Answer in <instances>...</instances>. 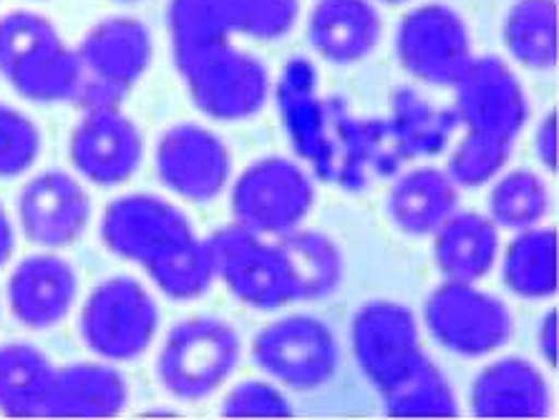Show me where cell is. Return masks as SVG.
<instances>
[{"label":"cell","instance_id":"6","mask_svg":"<svg viewBox=\"0 0 559 420\" xmlns=\"http://www.w3.org/2000/svg\"><path fill=\"white\" fill-rule=\"evenodd\" d=\"M426 331L443 350L487 358L512 340L514 317L507 302L476 283L443 279L424 304Z\"/></svg>","mask_w":559,"mask_h":420},{"label":"cell","instance_id":"25","mask_svg":"<svg viewBox=\"0 0 559 420\" xmlns=\"http://www.w3.org/2000/svg\"><path fill=\"white\" fill-rule=\"evenodd\" d=\"M501 279L507 290L522 300L552 298L559 285L557 229L537 225L516 232L507 244Z\"/></svg>","mask_w":559,"mask_h":420},{"label":"cell","instance_id":"20","mask_svg":"<svg viewBox=\"0 0 559 420\" xmlns=\"http://www.w3.org/2000/svg\"><path fill=\"white\" fill-rule=\"evenodd\" d=\"M383 33L373 0H318L308 15V40L320 59L350 65L376 51Z\"/></svg>","mask_w":559,"mask_h":420},{"label":"cell","instance_id":"16","mask_svg":"<svg viewBox=\"0 0 559 420\" xmlns=\"http://www.w3.org/2000/svg\"><path fill=\"white\" fill-rule=\"evenodd\" d=\"M15 212L28 242L40 250H63L86 232L92 221V196L79 177L48 169L21 189Z\"/></svg>","mask_w":559,"mask_h":420},{"label":"cell","instance_id":"28","mask_svg":"<svg viewBox=\"0 0 559 420\" xmlns=\"http://www.w3.org/2000/svg\"><path fill=\"white\" fill-rule=\"evenodd\" d=\"M167 28L175 59L233 40L235 0H169Z\"/></svg>","mask_w":559,"mask_h":420},{"label":"cell","instance_id":"34","mask_svg":"<svg viewBox=\"0 0 559 420\" xmlns=\"http://www.w3.org/2000/svg\"><path fill=\"white\" fill-rule=\"evenodd\" d=\"M534 149H537V159L545 164L549 171L557 169L559 146H557V111H549L545 119L539 121L537 136H534Z\"/></svg>","mask_w":559,"mask_h":420},{"label":"cell","instance_id":"8","mask_svg":"<svg viewBox=\"0 0 559 420\" xmlns=\"http://www.w3.org/2000/svg\"><path fill=\"white\" fill-rule=\"evenodd\" d=\"M98 232L106 250L142 265L146 275L200 237L177 204L142 192L114 200L104 212Z\"/></svg>","mask_w":559,"mask_h":420},{"label":"cell","instance_id":"1","mask_svg":"<svg viewBox=\"0 0 559 420\" xmlns=\"http://www.w3.org/2000/svg\"><path fill=\"white\" fill-rule=\"evenodd\" d=\"M0 76L26 101H71L79 84L76 48L66 44L46 15L5 13L0 19Z\"/></svg>","mask_w":559,"mask_h":420},{"label":"cell","instance_id":"24","mask_svg":"<svg viewBox=\"0 0 559 420\" xmlns=\"http://www.w3.org/2000/svg\"><path fill=\"white\" fill-rule=\"evenodd\" d=\"M56 365L31 343L0 345V413L44 418Z\"/></svg>","mask_w":559,"mask_h":420},{"label":"cell","instance_id":"2","mask_svg":"<svg viewBox=\"0 0 559 420\" xmlns=\"http://www.w3.org/2000/svg\"><path fill=\"white\" fill-rule=\"evenodd\" d=\"M79 84L71 101L81 109L121 106L154 59V38L144 21L111 15L86 31L76 46Z\"/></svg>","mask_w":559,"mask_h":420},{"label":"cell","instance_id":"33","mask_svg":"<svg viewBox=\"0 0 559 420\" xmlns=\"http://www.w3.org/2000/svg\"><path fill=\"white\" fill-rule=\"evenodd\" d=\"M222 418H293V403L275 381H245L229 388L219 408Z\"/></svg>","mask_w":559,"mask_h":420},{"label":"cell","instance_id":"11","mask_svg":"<svg viewBox=\"0 0 559 420\" xmlns=\"http://www.w3.org/2000/svg\"><path fill=\"white\" fill-rule=\"evenodd\" d=\"M399 63L429 86H454L474 59L466 21L447 3L411 8L396 31Z\"/></svg>","mask_w":559,"mask_h":420},{"label":"cell","instance_id":"31","mask_svg":"<svg viewBox=\"0 0 559 420\" xmlns=\"http://www.w3.org/2000/svg\"><path fill=\"white\" fill-rule=\"evenodd\" d=\"M44 136L26 111L0 101V179H15L38 161Z\"/></svg>","mask_w":559,"mask_h":420},{"label":"cell","instance_id":"38","mask_svg":"<svg viewBox=\"0 0 559 420\" xmlns=\"http://www.w3.org/2000/svg\"><path fill=\"white\" fill-rule=\"evenodd\" d=\"M117 3H136V0H117Z\"/></svg>","mask_w":559,"mask_h":420},{"label":"cell","instance_id":"18","mask_svg":"<svg viewBox=\"0 0 559 420\" xmlns=\"http://www.w3.org/2000/svg\"><path fill=\"white\" fill-rule=\"evenodd\" d=\"M468 408L476 418H545L552 408V391L545 373L532 360L507 356L476 373L468 388Z\"/></svg>","mask_w":559,"mask_h":420},{"label":"cell","instance_id":"12","mask_svg":"<svg viewBox=\"0 0 559 420\" xmlns=\"http://www.w3.org/2000/svg\"><path fill=\"white\" fill-rule=\"evenodd\" d=\"M451 88L468 134L514 144L530 121L527 91L512 65L499 56H474Z\"/></svg>","mask_w":559,"mask_h":420},{"label":"cell","instance_id":"37","mask_svg":"<svg viewBox=\"0 0 559 420\" xmlns=\"http://www.w3.org/2000/svg\"><path fill=\"white\" fill-rule=\"evenodd\" d=\"M381 3H389V5H399V3H408V0H381Z\"/></svg>","mask_w":559,"mask_h":420},{"label":"cell","instance_id":"32","mask_svg":"<svg viewBox=\"0 0 559 420\" xmlns=\"http://www.w3.org/2000/svg\"><path fill=\"white\" fill-rule=\"evenodd\" d=\"M300 19V0H235V33L252 40H280Z\"/></svg>","mask_w":559,"mask_h":420},{"label":"cell","instance_id":"27","mask_svg":"<svg viewBox=\"0 0 559 420\" xmlns=\"http://www.w3.org/2000/svg\"><path fill=\"white\" fill-rule=\"evenodd\" d=\"M381 395L385 416L391 418H456L459 398L449 377L436 362L421 352L418 360L391 388Z\"/></svg>","mask_w":559,"mask_h":420},{"label":"cell","instance_id":"5","mask_svg":"<svg viewBox=\"0 0 559 420\" xmlns=\"http://www.w3.org/2000/svg\"><path fill=\"white\" fill-rule=\"evenodd\" d=\"M159 304L136 277L98 283L81 304L79 335L98 360L131 362L152 348L159 333Z\"/></svg>","mask_w":559,"mask_h":420},{"label":"cell","instance_id":"7","mask_svg":"<svg viewBox=\"0 0 559 420\" xmlns=\"http://www.w3.org/2000/svg\"><path fill=\"white\" fill-rule=\"evenodd\" d=\"M252 360L277 385L310 393L333 381L341 348L325 320L287 315L254 335Z\"/></svg>","mask_w":559,"mask_h":420},{"label":"cell","instance_id":"21","mask_svg":"<svg viewBox=\"0 0 559 420\" xmlns=\"http://www.w3.org/2000/svg\"><path fill=\"white\" fill-rule=\"evenodd\" d=\"M501 229L487 214L454 212L433 237V262L443 279L479 283L497 265Z\"/></svg>","mask_w":559,"mask_h":420},{"label":"cell","instance_id":"17","mask_svg":"<svg viewBox=\"0 0 559 420\" xmlns=\"http://www.w3.org/2000/svg\"><path fill=\"white\" fill-rule=\"evenodd\" d=\"M76 298V269L53 250L21 260L8 277V308L28 331H51L63 323Z\"/></svg>","mask_w":559,"mask_h":420},{"label":"cell","instance_id":"22","mask_svg":"<svg viewBox=\"0 0 559 420\" xmlns=\"http://www.w3.org/2000/svg\"><path fill=\"white\" fill-rule=\"evenodd\" d=\"M459 207V187L447 169L418 167L396 179L389 194V217L411 237L433 235Z\"/></svg>","mask_w":559,"mask_h":420},{"label":"cell","instance_id":"26","mask_svg":"<svg viewBox=\"0 0 559 420\" xmlns=\"http://www.w3.org/2000/svg\"><path fill=\"white\" fill-rule=\"evenodd\" d=\"M557 0H516L507 11L501 38L516 63L530 71H549L559 59Z\"/></svg>","mask_w":559,"mask_h":420},{"label":"cell","instance_id":"14","mask_svg":"<svg viewBox=\"0 0 559 420\" xmlns=\"http://www.w3.org/2000/svg\"><path fill=\"white\" fill-rule=\"evenodd\" d=\"M350 350L378 393L391 388L424 352L414 310L396 300L360 304L350 320Z\"/></svg>","mask_w":559,"mask_h":420},{"label":"cell","instance_id":"9","mask_svg":"<svg viewBox=\"0 0 559 420\" xmlns=\"http://www.w3.org/2000/svg\"><path fill=\"white\" fill-rule=\"evenodd\" d=\"M229 204L237 225L277 237L302 227L316 204V187L300 164L283 156H265L235 179Z\"/></svg>","mask_w":559,"mask_h":420},{"label":"cell","instance_id":"36","mask_svg":"<svg viewBox=\"0 0 559 420\" xmlns=\"http://www.w3.org/2000/svg\"><path fill=\"white\" fill-rule=\"evenodd\" d=\"M13 247H15L13 221H11V217H8L3 202H0V267H3L5 262L11 260Z\"/></svg>","mask_w":559,"mask_h":420},{"label":"cell","instance_id":"19","mask_svg":"<svg viewBox=\"0 0 559 420\" xmlns=\"http://www.w3.org/2000/svg\"><path fill=\"white\" fill-rule=\"evenodd\" d=\"M129 398V383L117 362H69L56 368L44 418H117Z\"/></svg>","mask_w":559,"mask_h":420},{"label":"cell","instance_id":"29","mask_svg":"<svg viewBox=\"0 0 559 420\" xmlns=\"http://www.w3.org/2000/svg\"><path fill=\"white\" fill-rule=\"evenodd\" d=\"M549 189L537 171L512 169L495 179L489 192V214L499 229L522 232L537 227L549 214Z\"/></svg>","mask_w":559,"mask_h":420},{"label":"cell","instance_id":"3","mask_svg":"<svg viewBox=\"0 0 559 420\" xmlns=\"http://www.w3.org/2000/svg\"><path fill=\"white\" fill-rule=\"evenodd\" d=\"M175 63L192 104L212 121L252 119L267 104L273 86L267 65L233 40L200 48Z\"/></svg>","mask_w":559,"mask_h":420},{"label":"cell","instance_id":"30","mask_svg":"<svg viewBox=\"0 0 559 420\" xmlns=\"http://www.w3.org/2000/svg\"><path fill=\"white\" fill-rule=\"evenodd\" d=\"M512 149L514 144L495 142V139H484L466 131V136L449 156L447 175L454 179L459 189L484 187L504 171Z\"/></svg>","mask_w":559,"mask_h":420},{"label":"cell","instance_id":"23","mask_svg":"<svg viewBox=\"0 0 559 420\" xmlns=\"http://www.w3.org/2000/svg\"><path fill=\"white\" fill-rule=\"evenodd\" d=\"M275 240L283 250L295 302L320 300L338 290L345 262L331 237L316 229L295 227L290 232L277 235Z\"/></svg>","mask_w":559,"mask_h":420},{"label":"cell","instance_id":"10","mask_svg":"<svg viewBox=\"0 0 559 420\" xmlns=\"http://www.w3.org/2000/svg\"><path fill=\"white\" fill-rule=\"evenodd\" d=\"M207 240L215 254L217 279L242 304L270 312L295 302L283 250L275 237L258 235L233 221L212 232Z\"/></svg>","mask_w":559,"mask_h":420},{"label":"cell","instance_id":"4","mask_svg":"<svg viewBox=\"0 0 559 420\" xmlns=\"http://www.w3.org/2000/svg\"><path fill=\"white\" fill-rule=\"evenodd\" d=\"M240 352V335L227 320L189 317L164 337L156 377L171 398L204 400L229 381Z\"/></svg>","mask_w":559,"mask_h":420},{"label":"cell","instance_id":"35","mask_svg":"<svg viewBox=\"0 0 559 420\" xmlns=\"http://www.w3.org/2000/svg\"><path fill=\"white\" fill-rule=\"evenodd\" d=\"M537 345L539 356L549 368H557V310L552 308L542 317L539 331H537Z\"/></svg>","mask_w":559,"mask_h":420},{"label":"cell","instance_id":"15","mask_svg":"<svg viewBox=\"0 0 559 420\" xmlns=\"http://www.w3.org/2000/svg\"><path fill=\"white\" fill-rule=\"evenodd\" d=\"M69 156L81 179L96 187H119L136 175L144 159V136L121 106L88 109L71 131Z\"/></svg>","mask_w":559,"mask_h":420},{"label":"cell","instance_id":"13","mask_svg":"<svg viewBox=\"0 0 559 420\" xmlns=\"http://www.w3.org/2000/svg\"><path fill=\"white\" fill-rule=\"evenodd\" d=\"M154 167L162 184L179 200L207 204L227 189L233 154L212 129L179 121L156 142Z\"/></svg>","mask_w":559,"mask_h":420}]
</instances>
